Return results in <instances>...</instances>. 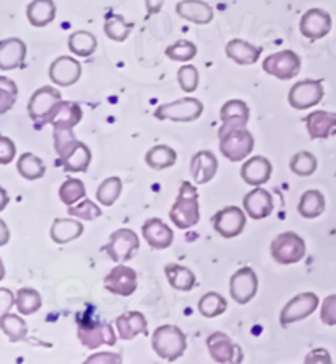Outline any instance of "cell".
I'll list each match as a JSON object with an SVG mask.
<instances>
[{
	"label": "cell",
	"instance_id": "1",
	"mask_svg": "<svg viewBox=\"0 0 336 364\" xmlns=\"http://www.w3.org/2000/svg\"><path fill=\"white\" fill-rule=\"evenodd\" d=\"M169 218L180 230H189L199 223V191L190 182L185 181L180 184L178 199H175L174 205L170 207Z\"/></svg>",
	"mask_w": 336,
	"mask_h": 364
},
{
	"label": "cell",
	"instance_id": "2",
	"mask_svg": "<svg viewBox=\"0 0 336 364\" xmlns=\"http://www.w3.org/2000/svg\"><path fill=\"white\" fill-rule=\"evenodd\" d=\"M153 351L168 363L178 361L188 350V338L184 331L175 325H163L154 330L151 338Z\"/></svg>",
	"mask_w": 336,
	"mask_h": 364
},
{
	"label": "cell",
	"instance_id": "3",
	"mask_svg": "<svg viewBox=\"0 0 336 364\" xmlns=\"http://www.w3.org/2000/svg\"><path fill=\"white\" fill-rule=\"evenodd\" d=\"M220 151L228 161L238 163L246 159L254 149V136L244 128H220Z\"/></svg>",
	"mask_w": 336,
	"mask_h": 364
},
{
	"label": "cell",
	"instance_id": "4",
	"mask_svg": "<svg viewBox=\"0 0 336 364\" xmlns=\"http://www.w3.org/2000/svg\"><path fill=\"white\" fill-rule=\"evenodd\" d=\"M77 336L81 343L89 350H97L102 345H115L116 335L109 323H104L99 317L77 315Z\"/></svg>",
	"mask_w": 336,
	"mask_h": 364
},
{
	"label": "cell",
	"instance_id": "5",
	"mask_svg": "<svg viewBox=\"0 0 336 364\" xmlns=\"http://www.w3.org/2000/svg\"><path fill=\"white\" fill-rule=\"evenodd\" d=\"M305 242L296 232H284L271 243V256L277 264H296L305 256Z\"/></svg>",
	"mask_w": 336,
	"mask_h": 364
},
{
	"label": "cell",
	"instance_id": "6",
	"mask_svg": "<svg viewBox=\"0 0 336 364\" xmlns=\"http://www.w3.org/2000/svg\"><path fill=\"white\" fill-rule=\"evenodd\" d=\"M204 114V104L195 97H184L163 104L154 110V117L161 122H194Z\"/></svg>",
	"mask_w": 336,
	"mask_h": 364
},
{
	"label": "cell",
	"instance_id": "7",
	"mask_svg": "<svg viewBox=\"0 0 336 364\" xmlns=\"http://www.w3.org/2000/svg\"><path fill=\"white\" fill-rule=\"evenodd\" d=\"M138 250H140V238L130 228H120L112 233L109 242L102 248L115 263H126L136 255Z\"/></svg>",
	"mask_w": 336,
	"mask_h": 364
},
{
	"label": "cell",
	"instance_id": "8",
	"mask_svg": "<svg viewBox=\"0 0 336 364\" xmlns=\"http://www.w3.org/2000/svg\"><path fill=\"white\" fill-rule=\"evenodd\" d=\"M302 68V60L296 51L284 50L274 55H269L263 61L264 73L274 76L279 81H291L294 79Z\"/></svg>",
	"mask_w": 336,
	"mask_h": 364
},
{
	"label": "cell",
	"instance_id": "9",
	"mask_svg": "<svg viewBox=\"0 0 336 364\" xmlns=\"http://www.w3.org/2000/svg\"><path fill=\"white\" fill-rule=\"evenodd\" d=\"M325 95L323 82L320 79H305L296 82L289 90V105L296 110H307L318 105Z\"/></svg>",
	"mask_w": 336,
	"mask_h": 364
},
{
	"label": "cell",
	"instance_id": "10",
	"mask_svg": "<svg viewBox=\"0 0 336 364\" xmlns=\"http://www.w3.org/2000/svg\"><path fill=\"white\" fill-rule=\"evenodd\" d=\"M320 304V299L313 292H302L297 294L294 299H291L286 304V307L281 312V325L289 326L291 323L300 322L315 312Z\"/></svg>",
	"mask_w": 336,
	"mask_h": 364
},
{
	"label": "cell",
	"instance_id": "11",
	"mask_svg": "<svg viewBox=\"0 0 336 364\" xmlns=\"http://www.w3.org/2000/svg\"><path fill=\"white\" fill-rule=\"evenodd\" d=\"M212 222L220 237L227 240L237 238L238 235L243 233L244 227H246V213L237 205H228L218 210L213 215Z\"/></svg>",
	"mask_w": 336,
	"mask_h": 364
},
{
	"label": "cell",
	"instance_id": "12",
	"mask_svg": "<svg viewBox=\"0 0 336 364\" xmlns=\"http://www.w3.org/2000/svg\"><path fill=\"white\" fill-rule=\"evenodd\" d=\"M63 100L61 92L53 85L36 89L28 100V115L33 122H45L48 115L56 109V105Z\"/></svg>",
	"mask_w": 336,
	"mask_h": 364
},
{
	"label": "cell",
	"instance_id": "13",
	"mask_svg": "<svg viewBox=\"0 0 336 364\" xmlns=\"http://www.w3.org/2000/svg\"><path fill=\"white\" fill-rule=\"evenodd\" d=\"M104 287L107 291L115 294V296L128 297L135 294L138 287L136 271L130 266L119 263L104 279Z\"/></svg>",
	"mask_w": 336,
	"mask_h": 364
},
{
	"label": "cell",
	"instance_id": "14",
	"mask_svg": "<svg viewBox=\"0 0 336 364\" xmlns=\"http://www.w3.org/2000/svg\"><path fill=\"white\" fill-rule=\"evenodd\" d=\"M302 36L310 41H318L325 38L332 30V15L323 9H310L302 15L298 23Z\"/></svg>",
	"mask_w": 336,
	"mask_h": 364
},
{
	"label": "cell",
	"instance_id": "15",
	"mask_svg": "<svg viewBox=\"0 0 336 364\" xmlns=\"http://www.w3.org/2000/svg\"><path fill=\"white\" fill-rule=\"evenodd\" d=\"M258 286L259 281L253 267L244 266L234 272L230 279L232 299L239 305L248 304L258 292Z\"/></svg>",
	"mask_w": 336,
	"mask_h": 364
},
{
	"label": "cell",
	"instance_id": "16",
	"mask_svg": "<svg viewBox=\"0 0 336 364\" xmlns=\"http://www.w3.org/2000/svg\"><path fill=\"white\" fill-rule=\"evenodd\" d=\"M207 348H209L210 356L217 363L233 364L243 361V351L237 343L228 338L222 331H215L207 338Z\"/></svg>",
	"mask_w": 336,
	"mask_h": 364
},
{
	"label": "cell",
	"instance_id": "17",
	"mask_svg": "<svg viewBox=\"0 0 336 364\" xmlns=\"http://www.w3.org/2000/svg\"><path fill=\"white\" fill-rule=\"evenodd\" d=\"M82 76V66L72 56H60L51 63L50 66V79L53 84L69 87L74 85Z\"/></svg>",
	"mask_w": 336,
	"mask_h": 364
},
{
	"label": "cell",
	"instance_id": "18",
	"mask_svg": "<svg viewBox=\"0 0 336 364\" xmlns=\"http://www.w3.org/2000/svg\"><path fill=\"white\" fill-rule=\"evenodd\" d=\"M243 207L253 220H263L274 212V199L263 187H254L244 196Z\"/></svg>",
	"mask_w": 336,
	"mask_h": 364
},
{
	"label": "cell",
	"instance_id": "19",
	"mask_svg": "<svg viewBox=\"0 0 336 364\" xmlns=\"http://www.w3.org/2000/svg\"><path fill=\"white\" fill-rule=\"evenodd\" d=\"M141 233L145 242L151 246L153 250H166L174 242V233L169 225L164 223L161 218H148L143 223Z\"/></svg>",
	"mask_w": 336,
	"mask_h": 364
},
{
	"label": "cell",
	"instance_id": "20",
	"mask_svg": "<svg viewBox=\"0 0 336 364\" xmlns=\"http://www.w3.org/2000/svg\"><path fill=\"white\" fill-rule=\"evenodd\" d=\"M82 120V109L76 102L61 100L56 105V109L48 115L45 123H50L53 128H66V130H72L74 127L79 125Z\"/></svg>",
	"mask_w": 336,
	"mask_h": 364
},
{
	"label": "cell",
	"instance_id": "21",
	"mask_svg": "<svg viewBox=\"0 0 336 364\" xmlns=\"http://www.w3.org/2000/svg\"><path fill=\"white\" fill-rule=\"evenodd\" d=\"M307 132L312 140H327L336 135V114L327 110H315L305 119Z\"/></svg>",
	"mask_w": 336,
	"mask_h": 364
},
{
	"label": "cell",
	"instance_id": "22",
	"mask_svg": "<svg viewBox=\"0 0 336 364\" xmlns=\"http://www.w3.org/2000/svg\"><path fill=\"white\" fill-rule=\"evenodd\" d=\"M218 171V159L212 151H199L190 159V174L197 186L207 184L215 178Z\"/></svg>",
	"mask_w": 336,
	"mask_h": 364
},
{
	"label": "cell",
	"instance_id": "23",
	"mask_svg": "<svg viewBox=\"0 0 336 364\" xmlns=\"http://www.w3.org/2000/svg\"><path fill=\"white\" fill-rule=\"evenodd\" d=\"M273 176V164L264 156L249 158L242 168V178L249 186H263Z\"/></svg>",
	"mask_w": 336,
	"mask_h": 364
},
{
	"label": "cell",
	"instance_id": "24",
	"mask_svg": "<svg viewBox=\"0 0 336 364\" xmlns=\"http://www.w3.org/2000/svg\"><path fill=\"white\" fill-rule=\"evenodd\" d=\"M175 12L180 18L195 25H207L213 20V10L204 0H180L175 5Z\"/></svg>",
	"mask_w": 336,
	"mask_h": 364
},
{
	"label": "cell",
	"instance_id": "25",
	"mask_svg": "<svg viewBox=\"0 0 336 364\" xmlns=\"http://www.w3.org/2000/svg\"><path fill=\"white\" fill-rule=\"evenodd\" d=\"M26 45L20 38H7L0 43V69L10 71L23 66Z\"/></svg>",
	"mask_w": 336,
	"mask_h": 364
},
{
	"label": "cell",
	"instance_id": "26",
	"mask_svg": "<svg viewBox=\"0 0 336 364\" xmlns=\"http://www.w3.org/2000/svg\"><path fill=\"white\" fill-rule=\"evenodd\" d=\"M116 331H119V336L121 340L130 341L138 335H146L148 333V322L146 317L138 310H131V312H126L120 315L116 318Z\"/></svg>",
	"mask_w": 336,
	"mask_h": 364
},
{
	"label": "cell",
	"instance_id": "27",
	"mask_svg": "<svg viewBox=\"0 0 336 364\" xmlns=\"http://www.w3.org/2000/svg\"><path fill=\"white\" fill-rule=\"evenodd\" d=\"M220 119L222 128H244L249 122V107L239 99L228 100L222 107Z\"/></svg>",
	"mask_w": 336,
	"mask_h": 364
},
{
	"label": "cell",
	"instance_id": "28",
	"mask_svg": "<svg viewBox=\"0 0 336 364\" xmlns=\"http://www.w3.org/2000/svg\"><path fill=\"white\" fill-rule=\"evenodd\" d=\"M225 53L232 61L239 64V66H249V64L258 63L261 56V50L258 46H254L251 43L244 40H237V38L228 41Z\"/></svg>",
	"mask_w": 336,
	"mask_h": 364
},
{
	"label": "cell",
	"instance_id": "29",
	"mask_svg": "<svg viewBox=\"0 0 336 364\" xmlns=\"http://www.w3.org/2000/svg\"><path fill=\"white\" fill-rule=\"evenodd\" d=\"M84 233V225L72 218H56L51 225V240L58 245L74 242Z\"/></svg>",
	"mask_w": 336,
	"mask_h": 364
},
{
	"label": "cell",
	"instance_id": "30",
	"mask_svg": "<svg viewBox=\"0 0 336 364\" xmlns=\"http://www.w3.org/2000/svg\"><path fill=\"white\" fill-rule=\"evenodd\" d=\"M26 18L35 28H43L56 18V4L53 0H33L26 7Z\"/></svg>",
	"mask_w": 336,
	"mask_h": 364
},
{
	"label": "cell",
	"instance_id": "31",
	"mask_svg": "<svg viewBox=\"0 0 336 364\" xmlns=\"http://www.w3.org/2000/svg\"><path fill=\"white\" fill-rule=\"evenodd\" d=\"M164 272H166L169 286L175 289V291L190 292L192 289L195 287L197 284L195 274L189 269V267L175 264V263H169L164 266Z\"/></svg>",
	"mask_w": 336,
	"mask_h": 364
},
{
	"label": "cell",
	"instance_id": "32",
	"mask_svg": "<svg viewBox=\"0 0 336 364\" xmlns=\"http://www.w3.org/2000/svg\"><path fill=\"white\" fill-rule=\"evenodd\" d=\"M90 161H92L90 148L85 143L77 141L76 146L67 153V156L61 159V164L67 173H85L89 169Z\"/></svg>",
	"mask_w": 336,
	"mask_h": 364
},
{
	"label": "cell",
	"instance_id": "33",
	"mask_svg": "<svg viewBox=\"0 0 336 364\" xmlns=\"http://www.w3.org/2000/svg\"><path fill=\"white\" fill-rule=\"evenodd\" d=\"M175 161H178V153L168 144H156L145 154V163L154 171L173 168Z\"/></svg>",
	"mask_w": 336,
	"mask_h": 364
},
{
	"label": "cell",
	"instance_id": "34",
	"mask_svg": "<svg viewBox=\"0 0 336 364\" xmlns=\"http://www.w3.org/2000/svg\"><path fill=\"white\" fill-rule=\"evenodd\" d=\"M325 207H327V202H325L322 192L312 189L302 194L300 202H298V213L303 218H317L325 212Z\"/></svg>",
	"mask_w": 336,
	"mask_h": 364
},
{
	"label": "cell",
	"instance_id": "35",
	"mask_svg": "<svg viewBox=\"0 0 336 364\" xmlns=\"http://www.w3.org/2000/svg\"><path fill=\"white\" fill-rule=\"evenodd\" d=\"M67 46L72 55L87 58L90 55H94L95 50H97V38H95V35L90 33V31L79 30L74 31V33L69 36Z\"/></svg>",
	"mask_w": 336,
	"mask_h": 364
},
{
	"label": "cell",
	"instance_id": "36",
	"mask_svg": "<svg viewBox=\"0 0 336 364\" xmlns=\"http://www.w3.org/2000/svg\"><path fill=\"white\" fill-rule=\"evenodd\" d=\"M17 171L23 179L36 181L45 176L46 166L43 163V159L35 156L33 153H23L17 161Z\"/></svg>",
	"mask_w": 336,
	"mask_h": 364
},
{
	"label": "cell",
	"instance_id": "37",
	"mask_svg": "<svg viewBox=\"0 0 336 364\" xmlns=\"http://www.w3.org/2000/svg\"><path fill=\"white\" fill-rule=\"evenodd\" d=\"M133 30V23H128L124 15L110 14L104 21V31L112 41L124 43L130 36Z\"/></svg>",
	"mask_w": 336,
	"mask_h": 364
},
{
	"label": "cell",
	"instance_id": "38",
	"mask_svg": "<svg viewBox=\"0 0 336 364\" xmlns=\"http://www.w3.org/2000/svg\"><path fill=\"white\" fill-rule=\"evenodd\" d=\"M0 328L13 343L23 341L26 338V333H28V326H26L25 320L15 314H4L0 317Z\"/></svg>",
	"mask_w": 336,
	"mask_h": 364
},
{
	"label": "cell",
	"instance_id": "39",
	"mask_svg": "<svg viewBox=\"0 0 336 364\" xmlns=\"http://www.w3.org/2000/svg\"><path fill=\"white\" fill-rule=\"evenodd\" d=\"M227 310L225 297L218 292H207L199 301V312L205 318H215Z\"/></svg>",
	"mask_w": 336,
	"mask_h": 364
},
{
	"label": "cell",
	"instance_id": "40",
	"mask_svg": "<svg viewBox=\"0 0 336 364\" xmlns=\"http://www.w3.org/2000/svg\"><path fill=\"white\" fill-rule=\"evenodd\" d=\"M15 305H17L18 312L21 315H26V317H28V315H33L35 312H38L43 305V301L38 291H35V289L31 287H23L17 292V301H15Z\"/></svg>",
	"mask_w": 336,
	"mask_h": 364
},
{
	"label": "cell",
	"instance_id": "41",
	"mask_svg": "<svg viewBox=\"0 0 336 364\" xmlns=\"http://www.w3.org/2000/svg\"><path fill=\"white\" fill-rule=\"evenodd\" d=\"M60 199L64 205L71 207L85 199V186L81 179L69 178L60 187Z\"/></svg>",
	"mask_w": 336,
	"mask_h": 364
},
{
	"label": "cell",
	"instance_id": "42",
	"mask_svg": "<svg viewBox=\"0 0 336 364\" xmlns=\"http://www.w3.org/2000/svg\"><path fill=\"white\" fill-rule=\"evenodd\" d=\"M121 187H124L121 186V181L119 178H115V176L105 179L97 189V200L105 207H112L116 200H119V197L121 194Z\"/></svg>",
	"mask_w": 336,
	"mask_h": 364
},
{
	"label": "cell",
	"instance_id": "43",
	"mask_svg": "<svg viewBox=\"0 0 336 364\" xmlns=\"http://www.w3.org/2000/svg\"><path fill=\"white\" fill-rule=\"evenodd\" d=\"M289 168L294 174L307 178V176H312L317 171V158L308 151H300L292 156Z\"/></svg>",
	"mask_w": 336,
	"mask_h": 364
},
{
	"label": "cell",
	"instance_id": "44",
	"mask_svg": "<svg viewBox=\"0 0 336 364\" xmlns=\"http://www.w3.org/2000/svg\"><path fill=\"white\" fill-rule=\"evenodd\" d=\"M166 56L173 61L188 63L197 56V46L189 40H179L166 48Z\"/></svg>",
	"mask_w": 336,
	"mask_h": 364
},
{
	"label": "cell",
	"instance_id": "45",
	"mask_svg": "<svg viewBox=\"0 0 336 364\" xmlns=\"http://www.w3.org/2000/svg\"><path fill=\"white\" fill-rule=\"evenodd\" d=\"M53 140H55V151L60 159L66 158L67 153L77 144V138L74 136L72 130H66V128H55L53 133Z\"/></svg>",
	"mask_w": 336,
	"mask_h": 364
},
{
	"label": "cell",
	"instance_id": "46",
	"mask_svg": "<svg viewBox=\"0 0 336 364\" xmlns=\"http://www.w3.org/2000/svg\"><path fill=\"white\" fill-rule=\"evenodd\" d=\"M67 213L71 217L81 218V220L92 222V220H95V218L102 217V208H100L97 203H94L92 200L84 199V200L74 203V205L69 207Z\"/></svg>",
	"mask_w": 336,
	"mask_h": 364
},
{
	"label": "cell",
	"instance_id": "47",
	"mask_svg": "<svg viewBox=\"0 0 336 364\" xmlns=\"http://www.w3.org/2000/svg\"><path fill=\"white\" fill-rule=\"evenodd\" d=\"M0 114H5L12 109L15 100H17L18 95V87L13 81H10L9 77L2 76L0 77Z\"/></svg>",
	"mask_w": 336,
	"mask_h": 364
},
{
	"label": "cell",
	"instance_id": "48",
	"mask_svg": "<svg viewBox=\"0 0 336 364\" xmlns=\"http://www.w3.org/2000/svg\"><path fill=\"white\" fill-rule=\"evenodd\" d=\"M178 81L180 89H183L185 94L195 92L197 87H199V71H197V68L192 66V64L183 66L178 71Z\"/></svg>",
	"mask_w": 336,
	"mask_h": 364
},
{
	"label": "cell",
	"instance_id": "49",
	"mask_svg": "<svg viewBox=\"0 0 336 364\" xmlns=\"http://www.w3.org/2000/svg\"><path fill=\"white\" fill-rule=\"evenodd\" d=\"M322 322L328 326L336 325V294L328 296L322 304V312H320Z\"/></svg>",
	"mask_w": 336,
	"mask_h": 364
},
{
	"label": "cell",
	"instance_id": "50",
	"mask_svg": "<svg viewBox=\"0 0 336 364\" xmlns=\"http://www.w3.org/2000/svg\"><path fill=\"white\" fill-rule=\"evenodd\" d=\"M15 153H17L15 143L10 140L9 136L0 138V163L2 164L12 163V159L15 158Z\"/></svg>",
	"mask_w": 336,
	"mask_h": 364
},
{
	"label": "cell",
	"instance_id": "51",
	"mask_svg": "<svg viewBox=\"0 0 336 364\" xmlns=\"http://www.w3.org/2000/svg\"><path fill=\"white\" fill-rule=\"evenodd\" d=\"M0 297H2V307H0V312H2V315L9 314V310L12 309V305L15 301H17V297L13 299V294L5 287L0 289Z\"/></svg>",
	"mask_w": 336,
	"mask_h": 364
},
{
	"label": "cell",
	"instance_id": "52",
	"mask_svg": "<svg viewBox=\"0 0 336 364\" xmlns=\"http://www.w3.org/2000/svg\"><path fill=\"white\" fill-rule=\"evenodd\" d=\"M85 363H121V358L114 353H100V355L90 356Z\"/></svg>",
	"mask_w": 336,
	"mask_h": 364
},
{
	"label": "cell",
	"instance_id": "53",
	"mask_svg": "<svg viewBox=\"0 0 336 364\" xmlns=\"http://www.w3.org/2000/svg\"><path fill=\"white\" fill-rule=\"evenodd\" d=\"M145 5H146L148 17H151V15H156V14L161 12L164 0H145Z\"/></svg>",
	"mask_w": 336,
	"mask_h": 364
}]
</instances>
